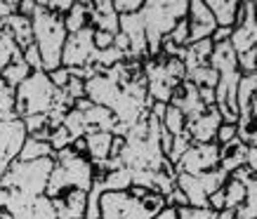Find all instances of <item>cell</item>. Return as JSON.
<instances>
[{
    "mask_svg": "<svg viewBox=\"0 0 257 219\" xmlns=\"http://www.w3.org/2000/svg\"><path fill=\"white\" fill-rule=\"evenodd\" d=\"M94 165L90 163V158L73 151V146L55 153V167H52V174L47 179V188L45 196L50 200L55 198H62L66 191L71 188H78V191H90L94 184Z\"/></svg>",
    "mask_w": 257,
    "mask_h": 219,
    "instance_id": "cell-1",
    "label": "cell"
},
{
    "mask_svg": "<svg viewBox=\"0 0 257 219\" xmlns=\"http://www.w3.org/2000/svg\"><path fill=\"white\" fill-rule=\"evenodd\" d=\"M31 26H33V43L38 47L40 59H43V71L52 73V71L62 66L64 43L69 38L66 26H64V17L50 12L43 3H38V10L31 17Z\"/></svg>",
    "mask_w": 257,
    "mask_h": 219,
    "instance_id": "cell-2",
    "label": "cell"
},
{
    "mask_svg": "<svg viewBox=\"0 0 257 219\" xmlns=\"http://www.w3.org/2000/svg\"><path fill=\"white\" fill-rule=\"evenodd\" d=\"M140 15L144 19L149 55L158 57L163 40L170 36V31L182 19L189 17V3L184 0H151V3H144Z\"/></svg>",
    "mask_w": 257,
    "mask_h": 219,
    "instance_id": "cell-3",
    "label": "cell"
},
{
    "mask_svg": "<svg viewBox=\"0 0 257 219\" xmlns=\"http://www.w3.org/2000/svg\"><path fill=\"white\" fill-rule=\"evenodd\" d=\"M55 167V158H43V160H15L10 170L0 177V186L10 191H22L26 196H45L47 179Z\"/></svg>",
    "mask_w": 257,
    "mask_h": 219,
    "instance_id": "cell-4",
    "label": "cell"
},
{
    "mask_svg": "<svg viewBox=\"0 0 257 219\" xmlns=\"http://www.w3.org/2000/svg\"><path fill=\"white\" fill-rule=\"evenodd\" d=\"M57 87L45 71H33L22 85L17 87V116H47L55 106Z\"/></svg>",
    "mask_w": 257,
    "mask_h": 219,
    "instance_id": "cell-5",
    "label": "cell"
},
{
    "mask_svg": "<svg viewBox=\"0 0 257 219\" xmlns=\"http://www.w3.org/2000/svg\"><path fill=\"white\" fill-rule=\"evenodd\" d=\"M229 172H224L222 167L210 170L203 174H177V188L187 196V203L191 207H208V198L224 188Z\"/></svg>",
    "mask_w": 257,
    "mask_h": 219,
    "instance_id": "cell-6",
    "label": "cell"
},
{
    "mask_svg": "<svg viewBox=\"0 0 257 219\" xmlns=\"http://www.w3.org/2000/svg\"><path fill=\"white\" fill-rule=\"evenodd\" d=\"M99 210H101V219H156L158 214L142 198L133 196L130 191L101 193Z\"/></svg>",
    "mask_w": 257,
    "mask_h": 219,
    "instance_id": "cell-7",
    "label": "cell"
},
{
    "mask_svg": "<svg viewBox=\"0 0 257 219\" xmlns=\"http://www.w3.org/2000/svg\"><path fill=\"white\" fill-rule=\"evenodd\" d=\"M94 55H97V47H94V29L87 26L78 33H71L66 43H64V52H62V66L69 71L76 69H87L92 66Z\"/></svg>",
    "mask_w": 257,
    "mask_h": 219,
    "instance_id": "cell-8",
    "label": "cell"
},
{
    "mask_svg": "<svg viewBox=\"0 0 257 219\" xmlns=\"http://www.w3.org/2000/svg\"><path fill=\"white\" fill-rule=\"evenodd\" d=\"M5 212L12 219H57L55 200L47 196H26L22 191H10Z\"/></svg>",
    "mask_w": 257,
    "mask_h": 219,
    "instance_id": "cell-9",
    "label": "cell"
},
{
    "mask_svg": "<svg viewBox=\"0 0 257 219\" xmlns=\"http://www.w3.org/2000/svg\"><path fill=\"white\" fill-rule=\"evenodd\" d=\"M219 163H222V153H219V146L215 141L212 144H191L187 153L175 165V170H177V174H203L217 170Z\"/></svg>",
    "mask_w": 257,
    "mask_h": 219,
    "instance_id": "cell-10",
    "label": "cell"
},
{
    "mask_svg": "<svg viewBox=\"0 0 257 219\" xmlns=\"http://www.w3.org/2000/svg\"><path fill=\"white\" fill-rule=\"evenodd\" d=\"M26 127L22 118L0 120V177L10 170V165L19 158L24 141H26Z\"/></svg>",
    "mask_w": 257,
    "mask_h": 219,
    "instance_id": "cell-11",
    "label": "cell"
},
{
    "mask_svg": "<svg viewBox=\"0 0 257 219\" xmlns=\"http://www.w3.org/2000/svg\"><path fill=\"white\" fill-rule=\"evenodd\" d=\"M189 45L191 43H201V40L212 38V33L217 31V24H215V17L208 10L205 3L201 0H194L189 3Z\"/></svg>",
    "mask_w": 257,
    "mask_h": 219,
    "instance_id": "cell-12",
    "label": "cell"
},
{
    "mask_svg": "<svg viewBox=\"0 0 257 219\" xmlns=\"http://www.w3.org/2000/svg\"><path fill=\"white\" fill-rule=\"evenodd\" d=\"M120 33H123L127 43H130V57L135 62H140L142 57H149V43H147V31H144V19L140 12L135 15H123L120 19Z\"/></svg>",
    "mask_w": 257,
    "mask_h": 219,
    "instance_id": "cell-13",
    "label": "cell"
},
{
    "mask_svg": "<svg viewBox=\"0 0 257 219\" xmlns=\"http://www.w3.org/2000/svg\"><path fill=\"white\" fill-rule=\"evenodd\" d=\"M85 97L97 106L113 109L116 102L120 99V87L104 73H97L90 80H85Z\"/></svg>",
    "mask_w": 257,
    "mask_h": 219,
    "instance_id": "cell-14",
    "label": "cell"
},
{
    "mask_svg": "<svg viewBox=\"0 0 257 219\" xmlns=\"http://www.w3.org/2000/svg\"><path fill=\"white\" fill-rule=\"evenodd\" d=\"M172 106L175 109L182 111V116L187 118V123H191V120H196L198 116H203L205 111H208V106L203 104L201 99V92H198V87L191 85L189 80H184L182 85L175 90V94H172Z\"/></svg>",
    "mask_w": 257,
    "mask_h": 219,
    "instance_id": "cell-15",
    "label": "cell"
},
{
    "mask_svg": "<svg viewBox=\"0 0 257 219\" xmlns=\"http://www.w3.org/2000/svg\"><path fill=\"white\" fill-rule=\"evenodd\" d=\"M219 125H222V116H219L217 106H212V109H208L203 116H198L196 120L187 123V132L194 144H212V141L217 139Z\"/></svg>",
    "mask_w": 257,
    "mask_h": 219,
    "instance_id": "cell-16",
    "label": "cell"
},
{
    "mask_svg": "<svg viewBox=\"0 0 257 219\" xmlns=\"http://www.w3.org/2000/svg\"><path fill=\"white\" fill-rule=\"evenodd\" d=\"M120 17L116 15L113 10V3L111 0H97V3H90V26L94 31H104L116 36L120 31Z\"/></svg>",
    "mask_w": 257,
    "mask_h": 219,
    "instance_id": "cell-17",
    "label": "cell"
},
{
    "mask_svg": "<svg viewBox=\"0 0 257 219\" xmlns=\"http://www.w3.org/2000/svg\"><path fill=\"white\" fill-rule=\"evenodd\" d=\"M83 139H85V153H87V158H90V163H92L94 167L111 158V146H113V134L111 132L90 130Z\"/></svg>",
    "mask_w": 257,
    "mask_h": 219,
    "instance_id": "cell-18",
    "label": "cell"
},
{
    "mask_svg": "<svg viewBox=\"0 0 257 219\" xmlns=\"http://www.w3.org/2000/svg\"><path fill=\"white\" fill-rule=\"evenodd\" d=\"M85 205H87V193L85 191L71 188V191H66L62 198H55L57 219H83V214H85Z\"/></svg>",
    "mask_w": 257,
    "mask_h": 219,
    "instance_id": "cell-19",
    "label": "cell"
},
{
    "mask_svg": "<svg viewBox=\"0 0 257 219\" xmlns=\"http://www.w3.org/2000/svg\"><path fill=\"white\" fill-rule=\"evenodd\" d=\"M3 29L15 38V43L22 47V52L29 45H33V26H31V19H29V17L15 12V15H10L8 19L3 22Z\"/></svg>",
    "mask_w": 257,
    "mask_h": 219,
    "instance_id": "cell-20",
    "label": "cell"
},
{
    "mask_svg": "<svg viewBox=\"0 0 257 219\" xmlns=\"http://www.w3.org/2000/svg\"><path fill=\"white\" fill-rule=\"evenodd\" d=\"M205 5L212 12L215 24L219 29H234L236 26V17H238L241 3H236V0H208Z\"/></svg>",
    "mask_w": 257,
    "mask_h": 219,
    "instance_id": "cell-21",
    "label": "cell"
},
{
    "mask_svg": "<svg viewBox=\"0 0 257 219\" xmlns=\"http://www.w3.org/2000/svg\"><path fill=\"white\" fill-rule=\"evenodd\" d=\"M104 193H120V191H130L133 188V170L130 167H118L106 174H97Z\"/></svg>",
    "mask_w": 257,
    "mask_h": 219,
    "instance_id": "cell-22",
    "label": "cell"
},
{
    "mask_svg": "<svg viewBox=\"0 0 257 219\" xmlns=\"http://www.w3.org/2000/svg\"><path fill=\"white\" fill-rule=\"evenodd\" d=\"M43 158H55V151L50 146L47 139H38V137H26L22 151H19V158L17 160H43Z\"/></svg>",
    "mask_w": 257,
    "mask_h": 219,
    "instance_id": "cell-23",
    "label": "cell"
},
{
    "mask_svg": "<svg viewBox=\"0 0 257 219\" xmlns=\"http://www.w3.org/2000/svg\"><path fill=\"white\" fill-rule=\"evenodd\" d=\"M64 26H66L69 36L87 29L90 26V3H73L66 17H64Z\"/></svg>",
    "mask_w": 257,
    "mask_h": 219,
    "instance_id": "cell-24",
    "label": "cell"
},
{
    "mask_svg": "<svg viewBox=\"0 0 257 219\" xmlns=\"http://www.w3.org/2000/svg\"><path fill=\"white\" fill-rule=\"evenodd\" d=\"M19 59H24L22 47L17 45L15 38H12V36L3 29V36H0V73L8 69L10 64L19 62Z\"/></svg>",
    "mask_w": 257,
    "mask_h": 219,
    "instance_id": "cell-25",
    "label": "cell"
},
{
    "mask_svg": "<svg viewBox=\"0 0 257 219\" xmlns=\"http://www.w3.org/2000/svg\"><path fill=\"white\" fill-rule=\"evenodd\" d=\"M187 80L196 87H212V90H215L217 83H219V73L212 69L210 64H205V66H198V69L187 71Z\"/></svg>",
    "mask_w": 257,
    "mask_h": 219,
    "instance_id": "cell-26",
    "label": "cell"
},
{
    "mask_svg": "<svg viewBox=\"0 0 257 219\" xmlns=\"http://www.w3.org/2000/svg\"><path fill=\"white\" fill-rule=\"evenodd\" d=\"M64 127H66V132L71 134V139L76 141V139H83L87 132H90V127H87V120L85 116L80 113L78 109H71L66 116H64Z\"/></svg>",
    "mask_w": 257,
    "mask_h": 219,
    "instance_id": "cell-27",
    "label": "cell"
},
{
    "mask_svg": "<svg viewBox=\"0 0 257 219\" xmlns=\"http://www.w3.org/2000/svg\"><path fill=\"white\" fill-rule=\"evenodd\" d=\"M245 203V184L238 179H229L224 184V210H238Z\"/></svg>",
    "mask_w": 257,
    "mask_h": 219,
    "instance_id": "cell-28",
    "label": "cell"
},
{
    "mask_svg": "<svg viewBox=\"0 0 257 219\" xmlns=\"http://www.w3.org/2000/svg\"><path fill=\"white\" fill-rule=\"evenodd\" d=\"M31 73H33V71L29 69V64L24 62V59H19V62L10 64L8 69L0 73V78H3V83H5V85H10V87H15V90H17V87L22 85V83L29 78Z\"/></svg>",
    "mask_w": 257,
    "mask_h": 219,
    "instance_id": "cell-29",
    "label": "cell"
},
{
    "mask_svg": "<svg viewBox=\"0 0 257 219\" xmlns=\"http://www.w3.org/2000/svg\"><path fill=\"white\" fill-rule=\"evenodd\" d=\"M163 130L170 134V137H179V134L187 132V118L182 116V111L175 109L172 104H168V109H165Z\"/></svg>",
    "mask_w": 257,
    "mask_h": 219,
    "instance_id": "cell-30",
    "label": "cell"
},
{
    "mask_svg": "<svg viewBox=\"0 0 257 219\" xmlns=\"http://www.w3.org/2000/svg\"><path fill=\"white\" fill-rule=\"evenodd\" d=\"M101 184L99 179L94 177V184L92 188L87 191V205H85V214H83V219H101V210H99V198H101Z\"/></svg>",
    "mask_w": 257,
    "mask_h": 219,
    "instance_id": "cell-31",
    "label": "cell"
},
{
    "mask_svg": "<svg viewBox=\"0 0 257 219\" xmlns=\"http://www.w3.org/2000/svg\"><path fill=\"white\" fill-rule=\"evenodd\" d=\"M177 217L179 219H215L217 212H212L210 207H191V205H184V207H177Z\"/></svg>",
    "mask_w": 257,
    "mask_h": 219,
    "instance_id": "cell-32",
    "label": "cell"
},
{
    "mask_svg": "<svg viewBox=\"0 0 257 219\" xmlns=\"http://www.w3.org/2000/svg\"><path fill=\"white\" fill-rule=\"evenodd\" d=\"M168 40H170V43H175L179 50H184V47L189 45V19H182V22H179L177 26L170 31Z\"/></svg>",
    "mask_w": 257,
    "mask_h": 219,
    "instance_id": "cell-33",
    "label": "cell"
},
{
    "mask_svg": "<svg viewBox=\"0 0 257 219\" xmlns=\"http://www.w3.org/2000/svg\"><path fill=\"white\" fill-rule=\"evenodd\" d=\"M236 57H238V71L241 73H257V47Z\"/></svg>",
    "mask_w": 257,
    "mask_h": 219,
    "instance_id": "cell-34",
    "label": "cell"
},
{
    "mask_svg": "<svg viewBox=\"0 0 257 219\" xmlns=\"http://www.w3.org/2000/svg\"><path fill=\"white\" fill-rule=\"evenodd\" d=\"M144 8V0H113V10L118 17L123 15H135Z\"/></svg>",
    "mask_w": 257,
    "mask_h": 219,
    "instance_id": "cell-35",
    "label": "cell"
},
{
    "mask_svg": "<svg viewBox=\"0 0 257 219\" xmlns=\"http://www.w3.org/2000/svg\"><path fill=\"white\" fill-rule=\"evenodd\" d=\"M236 137H238V125L222 123V125H219V130H217V141H215V144L222 149V146H226V144H231Z\"/></svg>",
    "mask_w": 257,
    "mask_h": 219,
    "instance_id": "cell-36",
    "label": "cell"
},
{
    "mask_svg": "<svg viewBox=\"0 0 257 219\" xmlns=\"http://www.w3.org/2000/svg\"><path fill=\"white\" fill-rule=\"evenodd\" d=\"M64 92L69 94L73 102H78V99H85V80L76 78V76H71L66 87H64Z\"/></svg>",
    "mask_w": 257,
    "mask_h": 219,
    "instance_id": "cell-37",
    "label": "cell"
},
{
    "mask_svg": "<svg viewBox=\"0 0 257 219\" xmlns=\"http://www.w3.org/2000/svg\"><path fill=\"white\" fill-rule=\"evenodd\" d=\"M24 62L29 64L31 71H43V59H40V52H38V47H36V43L24 50Z\"/></svg>",
    "mask_w": 257,
    "mask_h": 219,
    "instance_id": "cell-38",
    "label": "cell"
},
{
    "mask_svg": "<svg viewBox=\"0 0 257 219\" xmlns=\"http://www.w3.org/2000/svg\"><path fill=\"white\" fill-rule=\"evenodd\" d=\"M47 76H50V80H52V85H55L57 90H64V87H66V83H69V78H71V71L64 69V66H59L57 71L47 73Z\"/></svg>",
    "mask_w": 257,
    "mask_h": 219,
    "instance_id": "cell-39",
    "label": "cell"
},
{
    "mask_svg": "<svg viewBox=\"0 0 257 219\" xmlns=\"http://www.w3.org/2000/svg\"><path fill=\"white\" fill-rule=\"evenodd\" d=\"M113 38H116V36H111V33L94 31V47H97V50H109V47L113 45Z\"/></svg>",
    "mask_w": 257,
    "mask_h": 219,
    "instance_id": "cell-40",
    "label": "cell"
},
{
    "mask_svg": "<svg viewBox=\"0 0 257 219\" xmlns=\"http://www.w3.org/2000/svg\"><path fill=\"white\" fill-rule=\"evenodd\" d=\"M17 12V3H8V0H0V24L5 22L10 15Z\"/></svg>",
    "mask_w": 257,
    "mask_h": 219,
    "instance_id": "cell-41",
    "label": "cell"
},
{
    "mask_svg": "<svg viewBox=\"0 0 257 219\" xmlns=\"http://www.w3.org/2000/svg\"><path fill=\"white\" fill-rule=\"evenodd\" d=\"M231 33H234V29H219L217 26V31L212 33V43H215V45H217V43H226V40L231 38Z\"/></svg>",
    "mask_w": 257,
    "mask_h": 219,
    "instance_id": "cell-42",
    "label": "cell"
},
{
    "mask_svg": "<svg viewBox=\"0 0 257 219\" xmlns=\"http://www.w3.org/2000/svg\"><path fill=\"white\" fill-rule=\"evenodd\" d=\"M156 219H179L177 217V207H163V210L156 214Z\"/></svg>",
    "mask_w": 257,
    "mask_h": 219,
    "instance_id": "cell-43",
    "label": "cell"
},
{
    "mask_svg": "<svg viewBox=\"0 0 257 219\" xmlns=\"http://www.w3.org/2000/svg\"><path fill=\"white\" fill-rule=\"evenodd\" d=\"M215 219H236V212L234 210H222V212H217Z\"/></svg>",
    "mask_w": 257,
    "mask_h": 219,
    "instance_id": "cell-44",
    "label": "cell"
},
{
    "mask_svg": "<svg viewBox=\"0 0 257 219\" xmlns=\"http://www.w3.org/2000/svg\"><path fill=\"white\" fill-rule=\"evenodd\" d=\"M250 116L257 120V92H255V99H252V106H250Z\"/></svg>",
    "mask_w": 257,
    "mask_h": 219,
    "instance_id": "cell-45",
    "label": "cell"
},
{
    "mask_svg": "<svg viewBox=\"0 0 257 219\" xmlns=\"http://www.w3.org/2000/svg\"><path fill=\"white\" fill-rule=\"evenodd\" d=\"M255 22H257V3H255Z\"/></svg>",
    "mask_w": 257,
    "mask_h": 219,
    "instance_id": "cell-46",
    "label": "cell"
}]
</instances>
